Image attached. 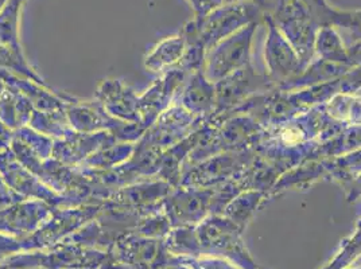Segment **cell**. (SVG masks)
<instances>
[{
  "label": "cell",
  "mask_w": 361,
  "mask_h": 269,
  "mask_svg": "<svg viewBox=\"0 0 361 269\" xmlns=\"http://www.w3.org/2000/svg\"><path fill=\"white\" fill-rule=\"evenodd\" d=\"M264 14L263 0L223 3L208 15L190 22L182 35L201 47L216 45L248 25L257 23V19Z\"/></svg>",
  "instance_id": "1"
},
{
  "label": "cell",
  "mask_w": 361,
  "mask_h": 269,
  "mask_svg": "<svg viewBox=\"0 0 361 269\" xmlns=\"http://www.w3.org/2000/svg\"><path fill=\"white\" fill-rule=\"evenodd\" d=\"M313 7L319 26H340L361 38V10L340 11L329 6L326 0H313Z\"/></svg>",
  "instance_id": "2"
},
{
  "label": "cell",
  "mask_w": 361,
  "mask_h": 269,
  "mask_svg": "<svg viewBox=\"0 0 361 269\" xmlns=\"http://www.w3.org/2000/svg\"><path fill=\"white\" fill-rule=\"evenodd\" d=\"M186 39L183 35L171 37L162 41L147 57V66L151 69H162L166 65H171L180 60L185 49Z\"/></svg>",
  "instance_id": "3"
},
{
  "label": "cell",
  "mask_w": 361,
  "mask_h": 269,
  "mask_svg": "<svg viewBox=\"0 0 361 269\" xmlns=\"http://www.w3.org/2000/svg\"><path fill=\"white\" fill-rule=\"evenodd\" d=\"M189 3L192 4V7L196 13V19H200V18L208 15L219 6H221L224 3V0H189Z\"/></svg>",
  "instance_id": "4"
},
{
  "label": "cell",
  "mask_w": 361,
  "mask_h": 269,
  "mask_svg": "<svg viewBox=\"0 0 361 269\" xmlns=\"http://www.w3.org/2000/svg\"><path fill=\"white\" fill-rule=\"evenodd\" d=\"M7 1H8V0H0V11H1L3 7L7 4Z\"/></svg>",
  "instance_id": "5"
},
{
  "label": "cell",
  "mask_w": 361,
  "mask_h": 269,
  "mask_svg": "<svg viewBox=\"0 0 361 269\" xmlns=\"http://www.w3.org/2000/svg\"><path fill=\"white\" fill-rule=\"evenodd\" d=\"M233 1H250V0H224V3H233Z\"/></svg>",
  "instance_id": "6"
},
{
  "label": "cell",
  "mask_w": 361,
  "mask_h": 269,
  "mask_svg": "<svg viewBox=\"0 0 361 269\" xmlns=\"http://www.w3.org/2000/svg\"><path fill=\"white\" fill-rule=\"evenodd\" d=\"M359 269H361V268H359Z\"/></svg>",
  "instance_id": "7"
}]
</instances>
